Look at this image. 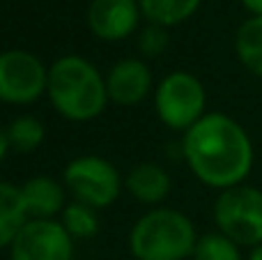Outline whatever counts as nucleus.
I'll return each instance as SVG.
<instances>
[{"label": "nucleus", "instance_id": "1", "mask_svg": "<svg viewBox=\"0 0 262 260\" xmlns=\"http://www.w3.org/2000/svg\"><path fill=\"white\" fill-rule=\"evenodd\" d=\"M184 159L193 175L214 189H232L251 173L253 145L239 122L223 113L203 115L184 132Z\"/></svg>", "mask_w": 262, "mask_h": 260}, {"label": "nucleus", "instance_id": "2", "mask_svg": "<svg viewBox=\"0 0 262 260\" xmlns=\"http://www.w3.org/2000/svg\"><path fill=\"white\" fill-rule=\"evenodd\" d=\"M46 95L62 118L85 122L104 113L108 90L95 64L78 55H64L49 69Z\"/></svg>", "mask_w": 262, "mask_h": 260}, {"label": "nucleus", "instance_id": "3", "mask_svg": "<svg viewBox=\"0 0 262 260\" xmlns=\"http://www.w3.org/2000/svg\"><path fill=\"white\" fill-rule=\"evenodd\" d=\"M129 244L138 260H184L193 256L198 240L189 216L161 207L136 221Z\"/></svg>", "mask_w": 262, "mask_h": 260}, {"label": "nucleus", "instance_id": "4", "mask_svg": "<svg viewBox=\"0 0 262 260\" xmlns=\"http://www.w3.org/2000/svg\"><path fill=\"white\" fill-rule=\"evenodd\" d=\"M216 226L235 244H262V191L253 187L226 189L214 205Z\"/></svg>", "mask_w": 262, "mask_h": 260}, {"label": "nucleus", "instance_id": "5", "mask_svg": "<svg viewBox=\"0 0 262 260\" xmlns=\"http://www.w3.org/2000/svg\"><path fill=\"white\" fill-rule=\"evenodd\" d=\"M205 88L193 74L172 72L159 83L154 106L161 122L177 132L191 129L205 115Z\"/></svg>", "mask_w": 262, "mask_h": 260}, {"label": "nucleus", "instance_id": "6", "mask_svg": "<svg viewBox=\"0 0 262 260\" xmlns=\"http://www.w3.org/2000/svg\"><path fill=\"white\" fill-rule=\"evenodd\" d=\"M64 187L76 198V203L95 210L108 207L120 196L122 180L111 161L101 157H78L64 168Z\"/></svg>", "mask_w": 262, "mask_h": 260}, {"label": "nucleus", "instance_id": "7", "mask_svg": "<svg viewBox=\"0 0 262 260\" xmlns=\"http://www.w3.org/2000/svg\"><path fill=\"white\" fill-rule=\"evenodd\" d=\"M49 69L37 55L14 49L0 53V101L30 104L46 92Z\"/></svg>", "mask_w": 262, "mask_h": 260}, {"label": "nucleus", "instance_id": "8", "mask_svg": "<svg viewBox=\"0 0 262 260\" xmlns=\"http://www.w3.org/2000/svg\"><path fill=\"white\" fill-rule=\"evenodd\" d=\"M12 260H72V235L60 221L28 219L12 242Z\"/></svg>", "mask_w": 262, "mask_h": 260}, {"label": "nucleus", "instance_id": "9", "mask_svg": "<svg viewBox=\"0 0 262 260\" xmlns=\"http://www.w3.org/2000/svg\"><path fill=\"white\" fill-rule=\"evenodd\" d=\"M140 5L136 0H92L88 9V26L99 39L118 41L136 30Z\"/></svg>", "mask_w": 262, "mask_h": 260}, {"label": "nucleus", "instance_id": "10", "mask_svg": "<svg viewBox=\"0 0 262 260\" xmlns=\"http://www.w3.org/2000/svg\"><path fill=\"white\" fill-rule=\"evenodd\" d=\"M149 88H152V74H149L147 64L143 60L136 58L120 60L106 78L108 99L122 106H134L143 101L147 97Z\"/></svg>", "mask_w": 262, "mask_h": 260}, {"label": "nucleus", "instance_id": "11", "mask_svg": "<svg viewBox=\"0 0 262 260\" xmlns=\"http://www.w3.org/2000/svg\"><path fill=\"white\" fill-rule=\"evenodd\" d=\"M23 203H26L28 216L32 219H51L58 214L64 205V189L51 178H32L21 187Z\"/></svg>", "mask_w": 262, "mask_h": 260}, {"label": "nucleus", "instance_id": "12", "mask_svg": "<svg viewBox=\"0 0 262 260\" xmlns=\"http://www.w3.org/2000/svg\"><path fill=\"white\" fill-rule=\"evenodd\" d=\"M127 189L136 201L154 205V203H161L168 196V191H170V178L157 164H138L129 170Z\"/></svg>", "mask_w": 262, "mask_h": 260}, {"label": "nucleus", "instance_id": "13", "mask_svg": "<svg viewBox=\"0 0 262 260\" xmlns=\"http://www.w3.org/2000/svg\"><path fill=\"white\" fill-rule=\"evenodd\" d=\"M30 219L23 203V193L18 187L0 182V249L12 247L18 230Z\"/></svg>", "mask_w": 262, "mask_h": 260}, {"label": "nucleus", "instance_id": "14", "mask_svg": "<svg viewBox=\"0 0 262 260\" xmlns=\"http://www.w3.org/2000/svg\"><path fill=\"white\" fill-rule=\"evenodd\" d=\"M140 12L154 26H177L193 16L200 7V0H138Z\"/></svg>", "mask_w": 262, "mask_h": 260}, {"label": "nucleus", "instance_id": "15", "mask_svg": "<svg viewBox=\"0 0 262 260\" xmlns=\"http://www.w3.org/2000/svg\"><path fill=\"white\" fill-rule=\"evenodd\" d=\"M235 51L251 74L262 76V16H253L239 26L235 37Z\"/></svg>", "mask_w": 262, "mask_h": 260}, {"label": "nucleus", "instance_id": "16", "mask_svg": "<svg viewBox=\"0 0 262 260\" xmlns=\"http://www.w3.org/2000/svg\"><path fill=\"white\" fill-rule=\"evenodd\" d=\"M5 132H7L9 147H14L16 152H32L44 143V124L32 115H21L12 120Z\"/></svg>", "mask_w": 262, "mask_h": 260}, {"label": "nucleus", "instance_id": "17", "mask_svg": "<svg viewBox=\"0 0 262 260\" xmlns=\"http://www.w3.org/2000/svg\"><path fill=\"white\" fill-rule=\"evenodd\" d=\"M60 224L64 226L72 237H92L99 230V219H97L95 207L83 205V203H72L62 210V221Z\"/></svg>", "mask_w": 262, "mask_h": 260}, {"label": "nucleus", "instance_id": "18", "mask_svg": "<svg viewBox=\"0 0 262 260\" xmlns=\"http://www.w3.org/2000/svg\"><path fill=\"white\" fill-rule=\"evenodd\" d=\"M193 260H242L239 249L223 233H209L198 240L193 249Z\"/></svg>", "mask_w": 262, "mask_h": 260}, {"label": "nucleus", "instance_id": "19", "mask_svg": "<svg viewBox=\"0 0 262 260\" xmlns=\"http://www.w3.org/2000/svg\"><path fill=\"white\" fill-rule=\"evenodd\" d=\"M138 46H140V51H143L145 55H157V53H161V51L168 46V35H166V30H163L161 26H154V23H149V26L143 30V35H140Z\"/></svg>", "mask_w": 262, "mask_h": 260}, {"label": "nucleus", "instance_id": "20", "mask_svg": "<svg viewBox=\"0 0 262 260\" xmlns=\"http://www.w3.org/2000/svg\"><path fill=\"white\" fill-rule=\"evenodd\" d=\"M242 3L253 16H262V0H242Z\"/></svg>", "mask_w": 262, "mask_h": 260}, {"label": "nucleus", "instance_id": "21", "mask_svg": "<svg viewBox=\"0 0 262 260\" xmlns=\"http://www.w3.org/2000/svg\"><path fill=\"white\" fill-rule=\"evenodd\" d=\"M9 150V141H7V132L0 127V161L5 159V152Z\"/></svg>", "mask_w": 262, "mask_h": 260}, {"label": "nucleus", "instance_id": "22", "mask_svg": "<svg viewBox=\"0 0 262 260\" xmlns=\"http://www.w3.org/2000/svg\"><path fill=\"white\" fill-rule=\"evenodd\" d=\"M249 260H262V244H258V247L253 249V253L249 256Z\"/></svg>", "mask_w": 262, "mask_h": 260}]
</instances>
